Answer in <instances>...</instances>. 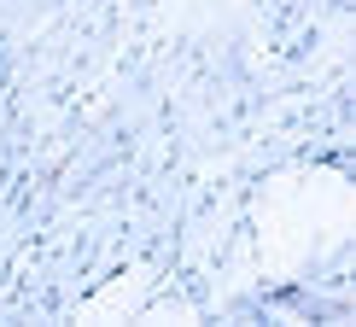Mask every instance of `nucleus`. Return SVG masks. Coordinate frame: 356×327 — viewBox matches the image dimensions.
I'll use <instances>...</instances> for the list:
<instances>
[]
</instances>
